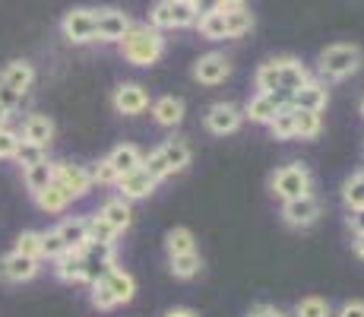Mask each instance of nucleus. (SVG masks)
I'll use <instances>...</instances> for the list:
<instances>
[{
	"label": "nucleus",
	"instance_id": "obj_1",
	"mask_svg": "<svg viewBox=\"0 0 364 317\" xmlns=\"http://www.w3.org/2000/svg\"><path fill=\"white\" fill-rule=\"evenodd\" d=\"M117 51H121V58L130 67H156L165 58L168 41H165V32H156L146 23H133L127 35L121 38V45H117Z\"/></svg>",
	"mask_w": 364,
	"mask_h": 317
},
{
	"label": "nucleus",
	"instance_id": "obj_2",
	"mask_svg": "<svg viewBox=\"0 0 364 317\" xmlns=\"http://www.w3.org/2000/svg\"><path fill=\"white\" fill-rule=\"evenodd\" d=\"M361 67H364V51L352 41H333L317 54V80H323L326 86L348 80Z\"/></svg>",
	"mask_w": 364,
	"mask_h": 317
},
{
	"label": "nucleus",
	"instance_id": "obj_3",
	"mask_svg": "<svg viewBox=\"0 0 364 317\" xmlns=\"http://www.w3.org/2000/svg\"><path fill=\"white\" fill-rule=\"evenodd\" d=\"M191 162H193L191 143H187L184 137H171V140H162L156 150H149L143 165L149 168V175L162 185V181H171V178H178V175H184Z\"/></svg>",
	"mask_w": 364,
	"mask_h": 317
},
{
	"label": "nucleus",
	"instance_id": "obj_4",
	"mask_svg": "<svg viewBox=\"0 0 364 317\" xmlns=\"http://www.w3.org/2000/svg\"><path fill=\"white\" fill-rule=\"evenodd\" d=\"M269 194L279 203L298 200L304 194H314V172L304 162H285L269 175Z\"/></svg>",
	"mask_w": 364,
	"mask_h": 317
},
{
	"label": "nucleus",
	"instance_id": "obj_5",
	"mask_svg": "<svg viewBox=\"0 0 364 317\" xmlns=\"http://www.w3.org/2000/svg\"><path fill=\"white\" fill-rule=\"evenodd\" d=\"M67 45H95V6H70L58 23Z\"/></svg>",
	"mask_w": 364,
	"mask_h": 317
},
{
	"label": "nucleus",
	"instance_id": "obj_6",
	"mask_svg": "<svg viewBox=\"0 0 364 317\" xmlns=\"http://www.w3.org/2000/svg\"><path fill=\"white\" fill-rule=\"evenodd\" d=\"M152 105V95L149 89L143 86V83L136 80H124L114 86V93H111V108L117 111V115L124 118H136V115H146Z\"/></svg>",
	"mask_w": 364,
	"mask_h": 317
},
{
	"label": "nucleus",
	"instance_id": "obj_7",
	"mask_svg": "<svg viewBox=\"0 0 364 317\" xmlns=\"http://www.w3.org/2000/svg\"><path fill=\"white\" fill-rule=\"evenodd\" d=\"M54 185L64 190L70 200H82L95 187L89 165H80V162H54Z\"/></svg>",
	"mask_w": 364,
	"mask_h": 317
},
{
	"label": "nucleus",
	"instance_id": "obj_8",
	"mask_svg": "<svg viewBox=\"0 0 364 317\" xmlns=\"http://www.w3.org/2000/svg\"><path fill=\"white\" fill-rule=\"evenodd\" d=\"M203 127H206V133H213V137H235V133L244 127L241 105H235V102H213L206 108V115H203Z\"/></svg>",
	"mask_w": 364,
	"mask_h": 317
},
{
	"label": "nucleus",
	"instance_id": "obj_9",
	"mask_svg": "<svg viewBox=\"0 0 364 317\" xmlns=\"http://www.w3.org/2000/svg\"><path fill=\"white\" fill-rule=\"evenodd\" d=\"M130 26V13H124L121 6H99L95 10V45H121Z\"/></svg>",
	"mask_w": 364,
	"mask_h": 317
},
{
	"label": "nucleus",
	"instance_id": "obj_10",
	"mask_svg": "<svg viewBox=\"0 0 364 317\" xmlns=\"http://www.w3.org/2000/svg\"><path fill=\"white\" fill-rule=\"evenodd\" d=\"M279 216H282V222L289 225V229H311V225L320 222V216H323V200H320L317 194H304L298 197V200H289L279 207Z\"/></svg>",
	"mask_w": 364,
	"mask_h": 317
},
{
	"label": "nucleus",
	"instance_id": "obj_11",
	"mask_svg": "<svg viewBox=\"0 0 364 317\" xmlns=\"http://www.w3.org/2000/svg\"><path fill=\"white\" fill-rule=\"evenodd\" d=\"M232 70H235L232 58H225L222 51H206L193 61L191 76L200 83V86H222V83L232 76Z\"/></svg>",
	"mask_w": 364,
	"mask_h": 317
},
{
	"label": "nucleus",
	"instance_id": "obj_12",
	"mask_svg": "<svg viewBox=\"0 0 364 317\" xmlns=\"http://www.w3.org/2000/svg\"><path fill=\"white\" fill-rule=\"evenodd\" d=\"M38 273H41V260L26 257V254H19V251H6L4 257H0V283H6V286L32 283Z\"/></svg>",
	"mask_w": 364,
	"mask_h": 317
},
{
	"label": "nucleus",
	"instance_id": "obj_13",
	"mask_svg": "<svg viewBox=\"0 0 364 317\" xmlns=\"http://www.w3.org/2000/svg\"><path fill=\"white\" fill-rule=\"evenodd\" d=\"M117 197H124V200H130V203H139V200H149L152 194L159 190V181L149 175V168L146 165H139V168H133V172L127 175H121L117 178Z\"/></svg>",
	"mask_w": 364,
	"mask_h": 317
},
{
	"label": "nucleus",
	"instance_id": "obj_14",
	"mask_svg": "<svg viewBox=\"0 0 364 317\" xmlns=\"http://www.w3.org/2000/svg\"><path fill=\"white\" fill-rule=\"evenodd\" d=\"M285 105H289V98L279 95V93H254L247 102L241 105V111H244V121L266 127L272 118L279 115V111L285 108Z\"/></svg>",
	"mask_w": 364,
	"mask_h": 317
},
{
	"label": "nucleus",
	"instance_id": "obj_15",
	"mask_svg": "<svg viewBox=\"0 0 364 317\" xmlns=\"http://www.w3.org/2000/svg\"><path fill=\"white\" fill-rule=\"evenodd\" d=\"M51 273L58 283L64 286H89L92 276H89V266L82 260L80 251H64L58 260H51Z\"/></svg>",
	"mask_w": 364,
	"mask_h": 317
},
{
	"label": "nucleus",
	"instance_id": "obj_16",
	"mask_svg": "<svg viewBox=\"0 0 364 317\" xmlns=\"http://www.w3.org/2000/svg\"><path fill=\"white\" fill-rule=\"evenodd\" d=\"M35 80H38L35 63L26 61V58H13V61H6L4 67H0V83H4L6 89H13V93H19L23 98L32 93Z\"/></svg>",
	"mask_w": 364,
	"mask_h": 317
},
{
	"label": "nucleus",
	"instance_id": "obj_17",
	"mask_svg": "<svg viewBox=\"0 0 364 317\" xmlns=\"http://www.w3.org/2000/svg\"><path fill=\"white\" fill-rule=\"evenodd\" d=\"M149 115H152V124L156 127H162V130H174V127L184 124L187 102L181 95H159V98H152Z\"/></svg>",
	"mask_w": 364,
	"mask_h": 317
},
{
	"label": "nucleus",
	"instance_id": "obj_18",
	"mask_svg": "<svg viewBox=\"0 0 364 317\" xmlns=\"http://www.w3.org/2000/svg\"><path fill=\"white\" fill-rule=\"evenodd\" d=\"M289 102H291V108H298V111H317V115H323L326 105H330V86H326L323 80H317V76H311L298 93H291Z\"/></svg>",
	"mask_w": 364,
	"mask_h": 317
},
{
	"label": "nucleus",
	"instance_id": "obj_19",
	"mask_svg": "<svg viewBox=\"0 0 364 317\" xmlns=\"http://www.w3.org/2000/svg\"><path fill=\"white\" fill-rule=\"evenodd\" d=\"M54 137H58V127H54V121L48 115L32 111V115L23 118V127H19V140H23V143H32V146L48 150V146L54 143Z\"/></svg>",
	"mask_w": 364,
	"mask_h": 317
},
{
	"label": "nucleus",
	"instance_id": "obj_20",
	"mask_svg": "<svg viewBox=\"0 0 364 317\" xmlns=\"http://www.w3.org/2000/svg\"><path fill=\"white\" fill-rule=\"evenodd\" d=\"M102 279H105V286L111 289V295H114L117 308H121V305H130V301L136 298V292H139L136 276H133L127 266H121V264L108 266V270L102 273Z\"/></svg>",
	"mask_w": 364,
	"mask_h": 317
},
{
	"label": "nucleus",
	"instance_id": "obj_21",
	"mask_svg": "<svg viewBox=\"0 0 364 317\" xmlns=\"http://www.w3.org/2000/svg\"><path fill=\"white\" fill-rule=\"evenodd\" d=\"M95 213H99L102 219H105V222L111 225V229L117 232V235H124V232H130L133 216H136V213H133V203H130V200H124V197H117V194H114V197H108V200H105L102 207L95 209Z\"/></svg>",
	"mask_w": 364,
	"mask_h": 317
},
{
	"label": "nucleus",
	"instance_id": "obj_22",
	"mask_svg": "<svg viewBox=\"0 0 364 317\" xmlns=\"http://www.w3.org/2000/svg\"><path fill=\"white\" fill-rule=\"evenodd\" d=\"M80 254H82V260H86L89 276L92 279H99L108 266L117 264V244L114 241H89Z\"/></svg>",
	"mask_w": 364,
	"mask_h": 317
},
{
	"label": "nucleus",
	"instance_id": "obj_23",
	"mask_svg": "<svg viewBox=\"0 0 364 317\" xmlns=\"http://www.w3.org/2000/svg\"><path fill=\"white\" fill-rule=\"evenodd\" d=\"M54 229L67 251H82L89 244V216H64Z\"/></svg>",
	"mask_w": 364,
	"mask_h": 317
},
{
	"label": "nucleus",
	"instance_id": "obj_24",
	"mask_svg": "<svg viewBox=\"0 0 364 317\" xmlns=\"http://www.w3.org/2000/svg\"><path fill=\"white\" fill-rule=\"evenodd\" d=\"M279 67H282V93L289 95V98H291V93H298V89L314 76L311 67H307L301 58H291V54L279 58Z\"/></svg>",
	"mask_w": 364,
	"mask_h": 317
},
{
	"label": "nucleus",
	"instance_id": "obj_25",
	"mask_svg": "<svg viewBox=\"0 0 364 317\" xmlns=\"http://www.w3.org/2000/svg\"><path fill=\"white\" fill-rule=\"evenodd\" d=\"M254 89H257V93H279V95H285L282 93V67H279V58L263 61L260 67L254 70ZM285 98H289V95H285Z\"/></svg>",
	"mask_w": 364,
	"mask_h": 317
},
{
	"label": "nucleus",
	"instance_id": "obj_26",
	"mask_svg": "<svg viewBox=\"0 0 364 317\" xmlns=\"http://www.w3.org/2000/svg\"><path fill=\"white\" fill-rule=\"evenodd\" d=\"M32 200H35V207H38L45 216H64L67 209H70V203H73V200H70V197L64 194V190L54 185V181H51V185H48L45 190H38Z\"/></svg>",
	"mask_w": 364,
	"mask_h": 317
},
{
	"label": "nucleus",
	"instance_id": "obj_27",
	"mask_svg": "<svg viewBox=\"0 0 364 317\" xmlns=\"http://www.w3.org/2000/svg\"><path fill=\"white\" fill-rule=\"evenodd\" d=\"M105 159H108L111 165H114V172H117V175H127V172H133V168L143 165L146 152L139 150L136 143H117L114 150H111Z\"/></svg>",
	"mask_w": 364,
	"mask_h": 317
},
{
	"label": "nucleus",
	"instance_id": "obj_28",
	"mask_svg": "<svg viewBox=\"0 0 364 317\" xmlns=\"http://www.w3.org/2000/svg\"><path fill=\"white\" fill-rule=\"evenodd\" d=\"M222 13V29H225V38H241L254 29V13L247 6H232V10H219Z\"/></svg>",
	"mask_w": 364,
	"mask_h": 317
},
{
	"label": "nucleus",
	"instance_id": "obj_29",
	"mask_svg": "<svg viewBox=\"0 0 364 317\" xmlns=\"http://www.w3.org/2000/svg\"><path fill=\"white\" fill-rule=\"evenodd\" d=\"M168 273L181 283H191L203 273V257L200 251H191V254H178V257H168Z\"/></svg>",
	"mask_w": 364,
	"mask_h": 317
},
{
	"label": "nucleus",
	"instance_id": "obj_30",
	"mask_svg": "<svg viewBox=\"0 0 364 317\" xmlns=\"http://www.w3.org/2000/svg\"><path fill=\"white\" fill-rule=\"evenodd\" d=\"M342 207H346V213H358V209H364V168H358V172H352L346 181H342Z\"/></svg>",
	"mask_w": 364,
	"mask_h": 317
},
{
	"label": "nucleus",
	"instance_id": "obj_31",
	"mask_svg": "<svg viewBox=\"0 0 364 317\" xmlns=\"http://www.w3.org/2000/svg\"><path fill=\"white\" fill-rule=\"evenodd\" d=\"M19 175H23V187L29 190V197H35L38 190H45L54 181V159L38 162V165L26 168V172H19Z\"/></svg>",
	"mask_w": 364,
	"mask_h": 317
},
{
	"label": "nucleus",
	"instance_id": "obj_32",
	"mask_svg": "<svg viewBox=\"0 0 364 317\" xmlns=\"http://www.w3.org/2000/svg\"><path fill=\"white\" fill-rule=\"evenodd\" d=\"M197 251V235H193L187 225H174L165 232V254L168 257H178V254H191Z\"/></svg>",
	"mask_w": 364,
	"mask_h": 317
},
{
	"label": "nucleus",
	"instance_id": "obj_33",
	"mask_svg": "<svg viewBox=\"0 0 364 317\" xmlns=\"http://www.w3.org/2000/svg\"><path fill=\"white\" fill-rule=\"evenodd\" d=\"M323 133V115L317 111H298L295 108V140H304V143H314Z\"/></svg>",
	"mask_w": 364,
	"mask_h": 317
},
{
	"label": "nucleus",
	"instance_id": "obj_34",
	"mask_svg": "<svg viewBox=\"0 0 364 317\" xmlns=\"http://www.w3.org/2000/svg\"><path fill=\"white\" fill-rule=\"evenodd\" d=\"M333 305L323 298V295H304V298L295 301L291 308V317H333Z\"/></svg>",
	"mask_w": 364,
	"mask_h": 317
},
{
	"label": "nucleus",
	"instance_id": "obj_35",
	"mask_svg": "<svg viewBox=\"0 0 364 317\" xmlns=\"http://www.w3.org/2000/svg\"><path fill=\"white\" fill-rule=\"evenodd\" d=\"M266 127H269V137L279 140V143H285V140H295V108H291V102L285 105V108L279 111V115L272 118Z\"/></svg>",
	"mask_w": 364,
	"mask_h": 317
},
{
	"label": "nucleus",
	"instance_id": "obj_36",
	"mask_svg": "<svg viewBox=\"0 0 364 317\" xmlns=\"http://www.w3.org/2000/svg\"><path fill=\"white\" fill-rule=\"evenodd\" d=\"M89 305H92L95 311H102V314H108V311H114V308H117L114 295H111V289L105 286L102 276L89 283Z\"/></svg>",
	"mask_w": 364,
	"mask_h": 317
},
{
	"label": "nucleus",
	"instance_id": "obj_37",
	"mask_svg": "<svg viewBox=\"0 0 364 317\" xmlns=\"http://www.w3.org/2000/svg\"><path fill=\"white\" fill-rule=\"evenodd\" d=\"M146 26H152L156 32H168V29H174L171 0H156V4L149 6V19H146Z\"/></svg>",
	"mask_w": 364,
	"mask_h": 317
},
{
	"label": "nucleus",
	"instance_id": "obj_38",
	"mask_svg": "<svg viewBox=\"0 0 364 317\" xmlns=\"http://www.w3.org/2000/svg\"><path fill=\"white\" fill-rule=\"evenodd\" d=\"M13 251L26 254V257L41 260V232L38 229H23L16 235V241H13ZM41 264H45V260H41Z\"/></svg>",
	"mask_w": 364,
	"mask_h": 317
},
{
	"label": "nucleus",
	"instance_id": "obj_39",
	"mask_svg": "<svg viewBox=\"0 0 364 317\" xmlns=\"http://www.w3.org/2000/svg\"><path fill=\"white\" fill-rule=\"evenodd\" d=\"M171 16H174V29H197L200 23L191 0H171Z\"/></svg>",
	"mask_w": 364,
	"mask_h": 317
},
{
	"label": "nucleus",
	"instance_id": "obj_40",
	"mask_svg": "<svg viewBox=\"0 0 364 317\" xmlns=\"http://www.w3.org/2000/svg\"><path fill=\"white\" fill-rule=\"evenodd\" d=\"M48 159V150H41V146H32V143H19L16 156H13V165L19 168V172H26V168L38 165V162Z\"/></svg>",
	"mask_w": 364,
	"mask_h": 317
},
{
	"label": "nucleus",
	"instance_id": "obj_41",
	"mask_svg": "<svg viewBox=\"0 0 364 317\" xmlns=\"http://www.w3.org/2000/svg\"><path fill=\"white\" fill-rule=\"evenodd\" d=\"M89 175H92V185H99V187H114L117 178H121L108 159H99L95 165H89Z\"/></svg>",
	"mask_w": 364,
	"mask_h": 317
},
{
	"label": "nucleus",
	"instance_id": "obj_42",
	"mask_svg": "<svg viewBox=\"0 0 364 317\" xmlns=\"http://www.w3.org/2000/svg\"><path fill=\"white\" fill-rule=\"evenodd\" d=\"M64 241H60V235H58V229H48V232H41V260H58L60 254H64Z\"/></svg>",
	"mask_w": 364,
	"mask_h": 317
},
{
	"label": "nucleus",
	"instance_id": "obj_43",
	"mask_svg": "<svg viewBox=\"0 0 364 317\" xmlns=\"http://www.w3.org/2000/svg\"><path fill=\"white\" fill-rule=\"evenodd\" d=\"M117 238H121V235H117V232L111 229V225L105 222L99 213L89 216V241H114L117 244Z\"/></svg>",
	"mask_w": 364,
	"mask_h": 317
},
{
	"label": "nucleus",
	"instance_id": "obj_44",
	"mask_svg": "<svg viewBox=\"0 0 364 317\" xmlns=\"http://www.w3.org/2000/svg\"><path fill=\"white\" fill-rule=\"evenodd\" d=\"M19 130H13V127H0V162H13L19 150Z\"/></svg>",
	"mask_w": 364,
	"mask_h": 317
},
{
	"label": "nucleus",
	"instance_id": "obj_45",
	"mask_svg": "<svg viewBox=\"0 0 364 317\" xmlns=\"http://www.w3.org/2000/svg\"><path fill=\"white\" fill-rule=\"evenodd\" d=\"M333 317H364V301L361 298H348V301H342L339 308H336V314Z\"/></svg>",
	"mask_w": 364,
	"mask_h": 317
},
{
	"label": "nucleus",
	"instance_id": "obj_46",
	"mask_svg": "<svg viewBox=\"0 0 364 317\" xmlns=\"http://www.w3.org/2000/svg\"><path fill=\"white\" fill-rule=\"evenodd\" d=\"M247 317H291V314H289V311H282L279 305H266V301H260V305L250 308Z\"/></svg>",
	"mask_w": 364,
	"mask_h": 317
},
{
	"label": "nucleus",
	"instance_id": "obj_47",
	"mask_svg": "<svg viewBox=\"0 0 364 317\" xmlns=\"http://www.w3.org/2000/svg\"><path fill=\"white\" fill-rule=\"evenodd\" d=\"M0 105H4V108H10V111H16L19 105H23V95L13 93V89H6L4 83H0Z\"/></svg>",
	"mask_w": 364,
	"mask_h": 317
},
{
	"label": "nucleus",
	"instance_id": "obj_48",
	"mask_svg": "<svg viewBox=\"0 0 364 317\" xmlns=\"http://www.w3.org/2000/svg\"><path fill=\"white\" fill-rule=\"evenodd\" d=\"M193 10H197V16H209V13H219L222 10V0H191Z\"/></svg>",
	"mask_w": 364,
	"mask_h": 317
},
{
	"label": "nucleus",
	"instance_id": "obj_49",
	"mask_svg": "<svg viewBox=\"0 0 364 317\" xmlns=\"http://www.w3.org/2000/svg\"><path fill=\"white\" fill-rule=\"evenodd\" d=\"M348 229H352V235L364 232V209H358V213H348Z\"/></svg>",
	"mask_w": 364,
	"mask_h": 317
},
{
	"label": "nucleus",
	"instance_id": "obj_50",
	"mask_svg": "<svg viewBox=\"0 0 364 317\" xmlns=\"http://www.w3.org/2000/svg\"><path fill=\"white\" fill-rule=\"evenodd\" d=\"M162 317H200V314L193 311V308H181V305H178V308H168Z\"/></svg>",
	"mask_w": 364,
	"mask_h": 317
},
{
	"label": "nucleus",
	"instance_id": "obj_51",
	"mask_svg": "<svg viewBox=\"0 0 364 317\" xmlns=\"http://www.w3.org/2000/svg\"><path fill=\"white\" fill-rule=\"evenodd\" d=\"M352 254L358 260H364V232H358V235H352Z\"/></svg>",
	"mask_w": 364,
	"mask_h": 317
},
{
	"label": "nucleus",
	"instance_id": "obj_52",
	"mask_svg": "<svg viewBox=\"0 0 364 317\" xmlns=\"http://www.w3.org/2000/svg\"><path fill=\"white\" fill-rule=\"evenodd\" d=\"M10 121H13V111L0 105V127H10Z\"/></svg>",
	"mask_w": 364,
	"mask_h": 317
},
{
	"label": "nucleus",
	"instance_id": "obj_53",
	"mask_svg": "<svg viewBox=\"0 0 364 317\" xmlns=\"http://www.w3.org/2000/svg\"><path fill=\"white\" fill-rule=\"evenodd\" d=\"M232 6H247V0H222V10H232Z\"/></svg>",
	"mask_w": 364,
	"mask_h": 317
},
{
	"label": "nucleus",
	"instance_id": "obj_54",
	"mask_svg": "<svg viewBox=\"0 0 364 317\" xmlns=\"http://www.w3.org/2000/svg\"><path fill=\"white\" fill-rule=\"evenodd\" d=\"M358 115H361V118H364V95H361V98H358Z\"/></svg>",
	"mask_w": 364,
	"mask_h": 317
}]
</instances>
